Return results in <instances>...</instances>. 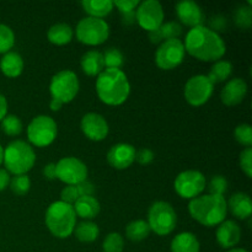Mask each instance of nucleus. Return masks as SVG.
Segmentation results:
<instances>
[{"label": "nucleus", "mask_w": 252, "mask_h": 252, "mask_svg": "<svg viewBox=\"0 0 252 252\" xmlns=\"http://www.w3.org/2000/svg\"><path fill=\"white\" fill-rule=\"evenodd\" d=\"M226 208L235 218L241 219V220L250 218L252 213L251 197L244 192L234 193L229 198V201H226Z\"/></svg>", "instance_id": "aec40b11"}, {"label": "nucleus", "mask_w": 252, "mask_h": 252, "mask_svg": "<svg viewBox=\"0 0 252 252\" xmlns=\"http://www.w3.org/2000/svg\"><path fill=\"white\" fill-rule=\"evenodd\" d=\"M184 46L187 53L202 62H218L226 52L225 42L218 32L203 25L187 32Z\"/></svg>", "instance_id": "f257e3e1"}, {"label": "nucleus", "mask_w": 252, "mask_h": 252, "mask_svg": "<svg viewBox=\"0 0 252 252\" xmlns=\"http://www.w3.org/2000/svg\"><path fill=\"white\" fill-rule=\"evenodd\" d=\"M135 160L139 162L140 165H148L154 160V153L150 149H140L139 152H135Z\"/></svg>", "instance_id": "79ce46f5"}, {"label": "nucleus", "mask_w": 252, "mask_h": 252, "mask_svg": "<svg viewBox=\"0 0 252 252\" xmlns=\"http://www.w3.org/2000/svg\"><path fill=\"white\" fill-rule=\"evenodd\" d=\"M58 128L56 121L46 115L34 117L27 127V138L34 147L44 148L56 140Z\"/></svg>", "instance_id": "6e6552de"}, {"label": "nucleus", "mask_w": 252, "mask_h": 252, "mask_svg": "<svg viewBox=\"0 0 252 252\" xmlns=\"http://www.w3.org/2000/svg\"><path fill=\"white\" fill-rule=\"evenodd\" d=\"M79 197L80 196H79L78 189H76V186H73V185H66L61 192V201L66 204H70V206H73L78 201Z\"/></svg>", "instance_id": "ea45409f"}, {"label": "nucleus", "mask_w": 252, "mask_h": 252, "mask_svg": "<svg viewBox=\"0 0 252 252\" xmlns=\"http://www.w3.org/2000/svg\"><path fill=\"white\" fill-rule=\"evenodd\" d=\"M206 176L197 170H186L180 172L174 182L176 193L181 198L189 199V201L201 196L206 189Z\"/></svg>", "instance_id": "9d476101"}, {"label": "nucleus", "mask_w": 252, "mask_h": 252, "mask_svg": "<svg viewBox=\"0 0 252 252\" xmlns=\"http://www.w3.org/2000/svg\"><path fill=\"white\" fill-rule=\"evenodd\" d=\"M228 252H249V251L245 250V249H230Z\"/></svg>", "instance_id": "09e8293b"}, {"label": "nucleus", "mask_w": 252, "mask_h": 252, "mask_svg": "<svg viewBox=\"0 0 252 252\" xmlns=\"http://www.w3.org/2000/svg\"><path fill=\"white\" fill-rule=\"evenodd\" d=\"M164 7L158 0H145L135 9V21L148 32H154L164 24Z\"/></svg>", "instance_id": "ddd939ff"}, {"label": "nucleus", "mask_w": 252, "mask_h": 252, "mask_svg": "<svg viewBox=\"0 0 252 252\" xmlns=\"http://www.w3.org/2000/svg\"><path fill=\"white\" fill-rule=\"evenodd\" d=\"M10 189L17 196H25L31 189V180L27 175H16L10 179Z\"/></svg>", "instance_id": "7c9ffc66"}, {"label": "nucleus", "mask_w": 252, "mask_h": 252, "mask_svg": "<svg viewBox=\"0 0 252 252\" xmlns=\"http://www.w3.org/2000/svg\"><path fill=\"white\" fill-rule=\"evenodd\" d=\"M139 2L140 1H138V0H115L113 1V6L117 7L121 14L126 15L130 14V12H134L138 5H139Z\"/></svg>", "instance_id": "a19ab883"}, {"label": "nucleus", "mask_w": 252, "mask_h": 252, "mask_svg": "<svg viewBox=\"0 0 252 252\" xmlns=\"http://www.w3.org/2000/svg\"><path fill=\"white\" fill-rule=\"evenodd\" d=\"M80 128L86 138L94 142H101L108 134V123L101 115L95 112H89L81 118Z\"/></svg>", "instance_id": "2eb2a0df"}, {"label": "nucleus", "mask_w": 252, "mask_h": 252, "mask_svg": "<svg viewBox=\"0 0 252 252\" xmlns=\"http://www.w3.org/2000/svg\"><path fill=\"white\" fill-rule=\"evenodd\" d=\"M239 164H240L241 170L245 172L248 177L252 176V148H245L240 153L239 158Z\"/></svg>", "instance_id": "58836bf2"}, {"label": "nucleus", "mask_w": 252, "mask_h": 252, "mask_svg": "<svg viewBox=\"0 0 252 252\" xmlns=\"http://www.w3.org/2000/svg\"><path fill=\"white\" fill-rule=\"evenodd\" d=\"M217 241L223 249H234L241 239V229L234 220H224L217 229Z\"/></svg>", "instance_id": "6ab92c4d"}, {"label": "nucleus", "mask_w": 252, "mask_h": 252, "mask_svg": "<svg viewBox=\"0 0 252 252\" xmlns=\"http://www.w3.org/2000/svg\"><path fill=\"white\" fill-rule=\"evenodd\" d=\"M76 217L83 219H94L100 213V203L94 196L79 197L78 201L73 204Z\"/></svg>", "instance_id": "4be33fe9"}, {"label": "nucleus", "mask_w": 252, "mask_h": 252, "mask_svg": "<svg viewBox=\"0 0 252 252\" xmlns=\"http://www.w3.org/2000/svg\"><path fill=\"white\" fill-rule=\"evenodd\" d=\"M76 189H78L79 196L84 197V196H93L94 192H95V186L91 184L90 181L85 180V181L80 182L79 185H76Z\"/></svg>", "instance_id": "37998d69"}, {"label": "nucleus", "mask_w": 252, "mask_h": 252, "mask_svg": "<svg viewBox=\"0 0 252 252\" xmlns=\"http://www.w3.org/2000/svg\"><path fill=\"white\" fill-rule=\"evenodd\" d=\"M81 69L89 76H96L101 74L105 68L103 56L98 51H89L81 57Z\"/></svg>", "instance_id": "5701e85b"}, {"label": "nucleus", "mask_w": 252, "mask_h": 252, "mask_svg": "<svg viewBox=\"0 0 252 252\" xmlns=\"http://www.w3.org/2000/svg\"><path fill=\"white\" fill-rule=\"evenodd\" d=\"M201 245L194 234L185 231L172 239L171 252H199Z\"/></svg>", "instance_id": "b1692460"}, {"label": "nucleus", "mask_w": 252, "mask_h": 252, "mask_svg": "<svg viewBox=\"0 0 252 252\" xmlns=\"http://www.w3.org/2000/svg\"><path fill=\"white\" fill-rule=\"evenodd\" d=\"M7 116V101L2 94H0V122Z\"/></svg>", "instance_id": "49530a36"}, {"label": "nucleus", "mask_w": 252, "mask_h": 252, "mask_svg": "<svg viewBox=\"0 0 252 252\" xmlns=\"http://www.w3.org/2000/svg\"><path fill=\"white\" fill-rule=\"evenodd\" d=\"M74 233L76 239L81 243H94L100 235V229L97 224L93 221H83L75 226Z\"/></svg>", "instance_id": "cd10ccee"}, {"label": "nucleus", "mask_w": 252, "mask_h": 252, "mask_svg": "<svg viewBox=\"0 0 252 252\" xmlns=\"http://www.w3.org/2000/svg\"><path fill=\"white\" fill-rule=\"evenodd\" d=\"M62 106H63V103L61 101L56 100V98H52L51 103H49V107H51L52 111H59L62 108Z\"/></svg>", "instance_id": "de8ad7c7"}, {"label": "nucleus", "mask_w": 252, "mask_h": 252, "mask_svg": "<svg viewBox=\"0 0 252 252\" xmlns=\"http://www.w3.org/2000/svg\"><path fill=\"white\" fill-rule=\"evenodd\" d=\"M176 14L180 21L191 29L201 26L203 22V12L199 5L192 0H182L176 4Z\"/></svg>", "instance_id": "f3484780"}, {"label": "nucleus", "mask_w": 252, "mask_h": 252, "mask_svg": "<svg viewBox=\"0 0 252 252\" xmlns=\"http://www.w3.org/2000/svg\"><path fill=\"white\" fill-rule=\"evenodd\" d=\"M235 24L240 29L248 30L252 25V10L250 6H240L235 12Z\"/></svg>", "instance_id": "4c0bfd02"}, {"label": "nucleus", "mask_w": 252, "mask_h": 252, "mask_svg": "<svg viewBox=\"0 0 252 252\" xmlns=\"http://www.w3.org/2000/svg\"><path fill=\"white\" fill-rule=\"evenodd\" d=\"M235 139L239 144L244 145L246 148H251L252 145V128L248 123L239 125L235 128Z\"/></svg>", "instance_id": "e433bc0d"}, {"label": "nucleus", "mask_w": 252, "mask_h": 252, "mask_svg": "<svg viewBox=\"0 0 252 252\" xmlns=\"http://www.w3.org/2000/svg\"><path fill=\"white\" fill-rule=\"evenodd\" d=\"M43 175L46 179L48 180H54L57 179V172H56V164L51 162V164H47L43 167Z\"/></svg>", "instance_id": "c03bdc74"}, {"label": "nucleus", "mask_w": 252, "mask_h": 252, "mask_svg": "<svg viewBox=\"0 0 252 252\" xmlns=\"http://www.w3.org/2000/svg\"><path fill=\"white\" fill-rule=\"evenodd\" d=\"M214 91V85L207 75H194L187 80L184 95L187 102L194 107L203 106L209 101Z\"/></svg>", "instance_id": "f8f14e48"}, {"label": "nucleus", "mask_w": 252, "mask_h": 252, "mask_svg": "<svg viewBox=\"0 0 252 252\" xmlns=\"http://www.w3.org/2000/svg\"><path fill=\"white\" fill-rule=\"evenodd\" d=\"M2 158H4V148L0 145V165H1L2 162Z\"/></svg>", "instance_id": "8fccbe9b"}, {"label": "nucleus", "mask_w": 252, "mask_h": 252, "mask_svg": "<svg viewBox=\"0 0 252 252\" xmlns=\"http://www.w3.org/2000/svg\"><path fill=\"white\" fill-rule=\"evenodd\" d=\"M80 89L79 79L71 70H62L53 75L49 84V93L52 98L61 101L62 103L71 102L76 97Z\"/></svg>", "instance_id": "1a4fd4ad"}, {"label": "nucleus", "mask_w": 252, "mask_h": 252, "mask_svg": "<svg viewBox=\"0 0 252 252\" xmlns=\"http://www.w3.org/2000/svg\"><path fill=\"white\" fill-rule=\"evenodd\" d=\"M209 194H214V196H224L226 191H228V180L221 175H216L211 179V181L207 185Z\"/></svg>", "instance_id": "c9c22d12"}, {"label": "nucleus", "mask_w": 252, "mask_h": 252, "mask_svg": "<svg viewBox=\"0 0 252 252\" xmlns=\"http://www.w3.org/2000/svg\"><path fill=\"white\" fill-rule=\"evenodd\" d=\"M123 249H125V240L120 233H110L103 240V252H122Z\"/></svg>", "instance_id": "72a5a7b5"}, {"label": "nucleus", "mask_w": 252, "mask_h": 252, "mask_svg": "<svg viewBox=\"0 0 252 252\" xmlns=\"http://www.w3.org/2000/svg\"><path fill=\"white\" fill-rule=\"evenodd\" d=\"M96 93L106 105L120 106L130 94L129 80L121 69H103L96 79Z\"/></svg>", "instance_id": "f03ea898"}, {"label": "nucleus", "mask_w": 252, "mask_h": 252, "mask_svg": "<svg viewBox=\"0 0 252 252\" xmlns=\"http://www.w3.org/2000/svg\"><path fill=\"white\" fill-rule=\"evenodd\" d=\"M2 162L7 172L16 175H26L36 162L34 150L24 140H14L4 149Z\"/></svg>", "instance_id": "39448f33"}, {"label": "nucleus", "mask_w": 252, "mask_h": 252, "mask_svg": "<svg viewBox=\"0 0 252 252\" xmlns=\"http://www.w3.org/2000/svg\"><path fill=\"white\" fill-rule=\"evenodd\" d=\"M233 73V64L228 61H218L212 65L208 76L209 80L214 84L223 83L230 78Z\"/></svg>", "instance_id": "bb28decb"}, {"label": "nucleus", "mask_w": 252, "mask_h": 252, "mask_svg": "<svg viewBox=\"0 0 252 252\" xmlns=\"http://www.w3.org/2000/svg\"><path fill=\"white\" fill-rule=\"evenodd\" d=\"M1 129L2 132L10 137H16L22 132V122L17 116L7 115L4 120L1 121Z\"/></svg>", "instance_id": "473e14b6"}, {"label": "nucleus", "mask_w": 252, "mask_h": 252, "mask_svg": "<svg viewBox=\"0 0 252 252\" xmlns=\"http://www.w3.org/2000/svg\"><path fill=\"white\" fill-rule=\"evenodd\" d=\"M15 44L14 31L6 25L0 24V54L10 52Z\"/></svg>", "instance_id": "f704fd0d"}, {"label": "nucleus", "mask_w": 252, "mask_h": 252, "mask_svg": "<svg viewBox=\"0 0 252 252\" xmlns=\"http://www.w3.org/2000/svg\"><path fill=\"white\" fill-rule=\"evenodd\" d=\"M76 38L86 46H98L107 41L110 36V26L103 19L84 17L76 25Z\"/></svg>", "instance_id": "0eeeda50"}, {"label": "nucleus", "mask_w": 252, "mask_h": 252, "mask_svg": "<svg viewBox=\"0 0 252 252\" xmlns=\"http://www.w3.org/2000/svg\"><path fill=\"white\" fill-rule=\"evenodd\" d=\"M0 70L7 78H17L24 70V59L16 52H7L0 61Z\"/></svg>", "instance_id": "412c9836"}, {"label": "nucleus", "mask_w": 252, "mask_h": 252, "mask_svg": "<svg viewBox=\"0 0 252 252\" xmlns=\"http://www.w3.org/2000/svg\"><path fill=\"white\" fill-rule=\"evenodd\" d=\"M158 33H159L160 38L164 42L167 39H177L182 33V27L181 25L177 24L176 21H170L165 22L161 26L159 27V30H157Z\"/></svg>", "instance_id": "c756f323"}, {"label": "nucleus", "mask_w": 252, "mask_h": 252, "mask_svg": "<svg viewBox=\"0 0 252 252\" xmlns=\"http://www.w3.org/2000/svg\"><path fill=\"white\" fill-rule=\"evenodd\" d=\"M44 220L52 235L58 239H66L74 233L76 214L73 206L57 201L47 208Z\"/></svg>", "instance_id": "20e7f679"}, {"label": "nucleus", "mask_w": 252, "mask_h": 252, "mask_svg": "<svg viewBox=\"0 0 252 252\" xmlns=\"http://www.w3.org/2000/svg\"><path fill=\"white\" fill-rule=\"evenodd\" d=\"M150 234V228L148 225V223L142 219H138V220L130 221L129 224L126 228V236L129 239L130 241H142L144 239H147Z\"/></svg>", "instance_id": "c85d7f7f"}, {"label": "nucleus", "mask_w": 252, "mask_h": 252, "mask_svg": "<svg viewBox=\"0 0 252 252\" xmlns=\"http://www.w3.org/2000/svg\"><path fill=\"white\" fill-rule=\"evenodd\" d=\"M148 225L157 235L166 236L175 230L177 216L174 207L164 201H158L150 206L148 212Z\"/></svg>", "instance_id": "423d86ee"}, {"label": "nucleus", "mask_w": 252, "mask_h": 252, "mask_svg": "<svg viewBox=\"0 0 252 252\" xmlns=\"http://www.w3.org/2000/svg\"><path fill=\"white\" fill-rule=\"evenodd\" d=\"M74 31L68 24H56L47 32V38L56 46H64L73 39Z\"/></svg>", "instance_id": "a878e982"}, {"label": "nucleus", "mask_w": 252, "mask_h": 252, "mask_svg": "<svg viewBox=\"0 0 252 252\" xmlns=\"http://www.w3.org/2000/svg\"><path fill=\"white\" fill-rule=\"evenodd\" d=\"M57 179L66 185L76 186L88 177V167L80 159L74 157L62 158L56 164Z\"/></svg>", "instance_id": "4468645a"}, {"label": "nucleus", "mask_w": 252, "mask_h": 252, "mask_svg": "<svg viewBox=\"0 0 252 252\" xmlns=\"http://www.w3.org/2000/svg\"><path fill=\"white\" fill-rule=\"evenodd\" d=\"M189 212L192 218L204 226H217L223 223L228 214L226 201L224 196L201 194L191 199Z\"/></svg>", "instance_id": "7ed1b4c3"}, {"label": "nucleus", "mask_w": 252, "mask_h": 252, "mask_svg": "<svg viewBox=\"0 0 252 252\" xmlns=\"http://www.w3.org/2000/svg\"><path fill=\"white\" fill-rule=\"evenodd\" d=\"M81 6L90 17L103 19L113 10V1L111 0H83Z\"/></svg>", "instance_id": "393cba45"}, {"label": "nucleus", "mask_w": 252, "mask_h": 252, "mask_svg": "<svg viewBox=\"0 0 252 252\" xmlns=\"http://www.w3.org/2000/svg\"><path fill=\"white\" fill-rule=\"evenodd\" d=\"M10 184V175L6 170L0 169V192L4 191Z\"/></svg>", "instance_id": "a18cd8bd"}, {"label": "nucleus", "mask_w": 252, "mask_h": 252, "mask_svg": "<svg viewBox=\"0 0 252 252\" xmlns=\"http://www.w3.org/2000/svg\"><path fill=\"white\" fill-rule=\"evenodd\" d=\"M134 147L127 143H118L111 147L107 153V161L112 167L117 170L128 169L135 160Z\"/></svg>", "instance_id": "dca6fc26"}, {"label": "nucleus", "mask_w": 252, "mask_h": 252, "mask_svg": "<svg viewBox=\"0 0 252 252\" xmlns=\"http://www.w3.org/2000/svg\"><path fill=\"white\" fill-rule=\"evenodd\" d=\"M102 56L106 69H121L125 63L122 52L117 48H108Z\"/></svg>", "instance_id": "2f4dec72"}, {"label": "nucleus", "mask_w": 252, "mask_h": 252, "mask_svg": "<svg viewBox=\"0 0 252 252\" xmlns=\"http://www.w3.org/2000/svg\"><path fill=\"white\" fill-rule=\"evenodd\" d=\"M186 51L181 39H167L161 42L155 53L157 65L162 70H172L184 62Z\"/></svg>", "instance_id": "9b49d317"}, {"label": "nucleus", "mask_w": 252, "mask_h": 252, "mask_svg": "<svg viewBox=\"0 0 252 252\" xmlns=\"http://www.w3.org/2000/svg\"><path fill=\"white\" fill-rule=\"evenodd\" d=\"M248 94V84L240 78H234L225 84L220 93L221 102L226 106H236L241 103Z\"/></svg>", "instance_id": "a211bd4d"}]
</instances>
